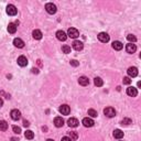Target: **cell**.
I'll use <instances>...</instances> for the list:
<instances>
[{
  "label": "cell",
  "instance_id": "9",
  "mask_svg": "<svg viewBox=\"0 0 141 141\" xmlns=\"http://www.w3.org/2000/svg\"><path fill=\"white\" fill-rule=\"evenodd\" d=\"M127 94L131 97H136L138 95V91H137V88H134L132 86H129L128 88H127Z\"/></svg>",
  "mask_w": 141,
  "mask_h": 141
},
{
  "label": "cell",
  "instance_id": "7",
  "mask_svg": "<svg viewBox=\"0 0 141 141\" xmlns=\"http://www.w3.org/2000/svg\"><path fill=\"white\" fill-rule=\"evenodd\" d=\"M59 110H60V112H61L62 115L67 116L69 112H70V108H69V106H67V105H62V106L59 108Z\"/></svg>",
  "mask_w": 141,
  "mask_h": 141
},
{
  "label": "cell",
  "instance_id": "34",
  "mask_svg": "<svg viewBox=\"0 0 141 141\" xmlns=\"http://www.w3.org/2000/svg\"><path fill=\"white\" fill-rule=\"evenodd\" d=\"M23 126H24V127H25V128H27V127H29V126H30V124H29V121H28V120H24V121H23Z\"/></svg>",
  "mask_w": 141,
  "mask_h": 141
},
{
  "label": "cell",
  "instance_id": "5",
  "mask_svg": "<svg viewBox=\"0 0 141 141\" xmlns=\"http://www.w3.org/2000/svg\"><path fill=\"white\" fill-rule=\"evenodd\" d=\"M17 12H18V10L13 4H8L7 6V13L9 16H16Z\"/></svg>",
  "mask_w": 141,
  "mask_h": 141
},
{
  "label": "cell",
  "instance_id": "17",
  "mask_svg": "<svg viewBox=\"0 0 141 141\" xmlns=\"http://www.w3.org/2000/svg\"><path fill=\"white\" fill-rule=\"evenodd\" d=\"M54 125H55V127H57V128H61V127H63L64 120H63L62 117H56V118L54 119Z\"/></svg>",
  "mask_w": 141,
  "mask_h": 141
},
{
  "label": "cell",
  "instance_id": "37",
  "mask_svg": "<svg viewBox=\"0 0 141 141\" xmlns=\"http://www.w3.org/2000/svg\"><path fill=\"white\" fill-rule=\"evenodd\" d=\"M2 105H3V100H2V98L0 97V107H1Z\"/></svg>",
  "mask_w": 141,
  "mask_h": 141
},
{
  "label": "cell",
  "instance_id": "38",
  "mask_svg": "<svg viewBox=\"0 0 141 141\" xmlns=\"http://www.w3.org/2000/svg\"><path fill=\"white\" fill-rule=\"evenodd\" d=\"M11 141H18L17 138H11Z\"/></svg>",
  "mask_w": 141,
  "mask_h": 141
},
{
  "label": "cell",
  "instance_id": "29",
  "mask_svg": "<svg viewBox=\"0 0 141 141\" xmlns=\"http://www.w3.org/2000/svg\"><path fill=\"white\" fill-rule=\"evenodd\" d=\"M12 130H13V132H15L16 134H20V132H21V128L20 127H18V126H13Z\"/></svg>",
  "mask_w": 141,
  "mask_h": 141
},
{
  "label": "cell",
  "instance_id": "32",
  "mask_svg": "<svg viewBox=\"0 0 141 141\" xmlns=\"http://www.w3.org/2000/svg\"><path fill=\"white\" fill-rule=\"evenodd\" d=\"M123 82H124V84H125V85H129V84L131 83V79H130L129 77H124Z\"/></svg>",
  "mask_w": 141,
  "mask_h": 141
},
{
  "label": "cell",
  "instance_id": "16",
  "mask_svg": "<svg viewBox=\"0 0 141 141\" xmlns=\"http://www.w3.org/2000/svg\"><path fill=\"white\" fill-rule=\"evenodd\" d=\"M78 120L76 119V118H69L68 120H67V125L69 126V127H72V128H76V127L78 126Z\"/></svg>",
  "mask_w": 141,
  "mask_h": 141
},
{
  "label": "cell",
  "instance_id": "1",
  "mask_svg": "<svg viewBox=\"0 0 141 141\" xmlns=\"http://www.w3.org/2000/svg\"><path fill=\"white\" fill-rule=\"evenodd\" d=\"M45 9H46V11H48V13H50V15H54V13L56 12V6L54 3L52 2H49V3H46L45 4Z\"/></svg>",
  "mask_w": 141,
  "mask_h": 141
},
{
  "label": "cell",
  "instance_id": "4",
  "mask_svg": "<svg viewBox=\"0 0 141 141\" xmlns=\"http://www.w3.org/2000/svg\"><path fill=\"white\" fill-rule=\"evenodd\" d=\"M97 37H98V40H99L100 42H102V43H107L108 41H109V35H108L106 32H100L99 34L97 35Z\"/></svg>",
  "mask_w": 141,
  "mask_h": 141
},
{
  "label": "cell",
  "instance_id": "25",
  "mask_svg": "<svg viewBox=\"0 0 141 141\" xmlns=\"http://www.w3.org/2000/svg\"><path fill=\"white\" fill-rule=\"evenodd\" d=\"M7 129H8V124H7V121L1 120V121H0V130H1V131H6Z\"/></svg>",
  "mask_w": 141,
  "mask_h": 141
},
{
  "label": "cell",
  "instance_id": "24",
  "mask_svg": "<svg viewBox=\"0 0 141 141\" xmlns=\"http://www.w3.org/2000/svg\"><path fill=\"white\" fill-rule=\"evenodd\" d=\"M94 84H95L96 86L100 87V86H102V85H104V82H102V79H101L100 77H96L95 79H94Z\"/></svg>",
  "mask_w": 141,
  "mask_h": 141
},
{
  "label": "cell",
  "instance_id": "19",
  "mask_svg": "<svg viewBox=\"0 0 141 141\" xmlns=\"http://www.w3.org/2000/svg\"><path fill=\"white\" fill-rule=\"evenodd\" d=\"M123 48H124V45H123V43H121L120 41H114L112 42V49H115L116 51H120Z\"/></svg>",
  "mask_w": 141,
  "mask_h": 141
},
{
  "label": "cell",
  "instance_id": "23",
  "mask_svg": "<svg viewBox=\"0 0 141 141\" xmlns=\"http://www.w3.org/2000/svg\"><path fill=\"white\" fill-rule=\"evenodd\" d=\"M24 137L27 139H29V140H32L34 138V133H33V131H31V130H27L25 132H24Z\"/></svg>",
  "mask_w": 141,
  "mask_h": 141
},
{
  "label": "cell",
  "instance_id": "20",
  "mask_svg": "<svg viewBox=\"0 0 141 141\" xmlns=\"http://www.w3.org/2000/svg\"><path fill=\"white\" fill-rule=\"evenodd\" d=\"M8 32L11 34H15L17 32V25L15 24V23H9L8 25Z\"/></svg>",
  "mask_w": 141,
  "mask_h": 141
},
{
  "label": "cell",
  "instance_id": "36",
  "mask_svg": "<svg viewBox=\"0 0 141 141\" xmlns=\"http://www.w3.org/2000/svg\"><path fill=\"white\" fill-rule=\"evenodd\" d=\"M32 73L37 74V73H39V69H37V68H32Z\"/></svg>",
  "mask_w": 141,
  "mask_h": 141
},
{
  "label": "cell",
  "instance_id": "11",
  "mask_svg": "<svg viewBox=\"0 0 141 141\" xmlns=\"http://www.w3.org/2000/svg\"><path fill=\"white\" fill-rule=\"evenodd\" d=\"M128 75L130 77H136L138 75V68L137 67H134V66H131V67H129L128 68Z\"/></svg>",
  "mask_w": 141,
  "mask_h": 141
},
{
  "label": "cell",
  "instance_id": "6",
  "mask_svg": "<svg viewBox=\"0 0 141 141\" xmlns=\"http://www.w3.org/2000/svg\"><path fill=\"white\" fill-rule=\"evenodd\" d=\"M10 116H11V118L13 119V120H19L21 118V112H20V110H18V109H12L11 110V112H10Z\"/></svg>",
  "mask_w": 141,
  "mask_h": 141
},
{
  "label": "cell",
  "instance_id": "14",
  "mask_svg": "<svg viewBox=\"0 0 141 141\" xmlns=\"http://www.w3.org/2000/svg\"><path fill=\"white\" fill-rule=\"evenodd\" d=\"M13 44H15L16 48H19V49H22L23 46H24V42H23L20 37H16L15 40H13Z\"/></svg>",
  "mask_w": 141,
  "mask_h": 141
},
{
  "label": "cell",
  "instance_id": "27",
  "mask_svg": "<svg viewBox=\"0 0 141 141\" xmlns=\"http://www.w3.org/2000/svg\"><path fill=\"white\" fill-rule=\"evenodd\" d=\"M62 51H63V53H65V54L70 53V46H68V45H63V46H62Z\"/></svg>",
  "mask_w": 141,
  "mask_h": 141
},
{
  "label": "cell",
  "instance_id": "39",
  "mask_svg": "<svg viewBox=\"0 0 141 141\" xmlns=\"http://www.w3.org/2000/svg\"><path fill=\"white\" fill-rule=\"evenodd\" d=\"M46 141H54V140H52V139H48V140H46Z\"/></svg>",
  "mask_w": 141,
  "mask_h": 141
},
{
  "label": "cell",
  "instance_id": "31",
  "mask_svg": "<svg viewBox=\"0 0 141 141\" xmlns=\"http://www.w3.org/2000/svg\"><path fill=\"white\" fill-rule=\"evenodd\" d=\"M129 124H131V119H129V118H125L121 121V125H129Z\"/></svg>",
  "mask_w": 141,
  "mask_h": 141
},
{
  "label": "cell",
  "instance_id": "33",
  "mask_svg": "<svg viewBox=\"0 0 141 141\" xmlns=\"http://www.w3.org/2000/svg\"><path fill=\"white\" fill-rule=\"evenodd\" d=\"M70 65L74 66V67H76V66H78V65H79V62H77L76 60H72V61H70Z\"/></svg>",
  "mask_w": 141,
  "mask_h": 141
},
{
  "label": "cell",
  "instance_id": "30",
  "mask_svg": "<svg viewBox=\"0 0 141 141\" xmlns=\"http://www.w3.org/2000/svg\"><path fill=\"white\" fill-rule=\"evenodd\" d=\"M97 111L96 110H94V109H89L88 110V116H91V117H93V118H94V117H97Z\"/></svg>",
  "mask_w": 141,
  "mask_h": 141
},
{
  "label": "cell",
  "instance_id": "21",
  "mask_svg": "<svg viewBox=\"0 0 141 141\" xmlns=\"http://www.w3.org/2000/svg\"><path fill=\"white\" fill-rule=\"evenodd\" d=\"M114 138H116V139H121L124 137V132L121 131L120 129H116V130H114Z\"/></svg>",
  "mask_w": 141,
  "mask_h": 141
},
{
  "label": "cell",
  "instance_id": "13",
  "mask_svg": "<svg viewBox=\"0 0 141 141\" xmlns=\"http://www.w3.org/2000/svg\"><path fill=\"white\" fill-rule=\"evenodd\" d=\"M83 48H84L83 42H81V41H74V42H73V49H74V50H76V51H82Z\"/></svg>",
  "mask_w": 141,
  "mask_h": 141
},
{
  "label": "cell",
  "instance_id": "28",
  "mask_svg": "<svg viewBox=\"0 0 141 141\" xmlns=\"http://www.w3.org/2000/svg\"><path fill=\"white\" fill-rule=\"evenodd\" d=\"M127 40H128L130 43H132V42L137 41V37H136L134 35H132V34H128V35H127Z\"/></svg>",
  "mask_w": 141,
  "mask_h": 141
},
{
  "label": "cell",
  "instance_id": "12",
  "mask_svg": "<svg viewBox=\"0 0 141 141\" xmlns=\"http://www.w3.org/2000/svg\"><path fill=\"white\" fill-rule=\"evenodd\" d=\"M18 64L20 65V66H22V67L27 66V65H28V60H27L25 56H23V55L19 56V57H18Z\"/></svg>",
  "mask_w": 141,
  "mask_h": 141
},
{
  "label": "cell",
  "instance_id": "22",
  "mask_svg": "<svg viewBox=\"0 0 141 141\" xmlns=\"http://www.w3.org/2000/svg\"><path fill=\"white\" fill-rule=\"evenodd\" d=\"M32 35H33V39L35 40H41L42 39V32L40 30H34L32 32Z\"/></svg>",
  "mask_w": 141,
  "mask_h": 141
},
{
  "label": "cell",
  "instance_id": "35",
  "mask_svg": "<svg viewBox=\"0 0 141 141\" xmlns=\"http://www.w3.org/2000/svg\"><path fill=\"white\" fill-rule=\"evenodd\" d=\"M62 141H72V140H70V138H68V137H63Z\"/></svg>",
  "mask_w": 141,
  "mask_h": 141
},
{
  "label": "cell",
  "instance_id": "15",
  "mask_svg": "<svg viewBox=\"0 0 141 141\" xmlns=\"http://www.w3.org/2000/svg\"><path fill=\"white\" fill-rule=\"evenodd\" d=\"M94 120L92 118H89V117H86V118L83 119V125L85 127H93L94 126Z\"/></svg>",
  "mask_w": 141,
  "mask_h": 141
},
{
  "label": "cell",
  "instance_id": "8",
  "mask_svg": "<svg viewBox=\"0 0 141 141\" xmlns=\"http://www.w3.org/2000/svg\"><path fill=\"white\" fill-rule=\"evenodd\" d=\"M126 51H127V53L132 54V53H134L136 51H137V46H136V44L129 43V44H127V45H126Z\"/></svg>",
  "mask_w": 141,
  "mask_h": 141
},
{
  "label": "cell",
  "instance_id": "10",
  "mask_svg": "<svg viewBox=\"0 0 141 141\" xmlns=\"http://www.w3.org/2000/svg\"><path fill=\"white\" fill-rule=\"evenodd\" d=\"M56 37L60 40V41H65L67 39V34L65 33L64 31H62V30H59L57 32H56Z\"/></svg>",
  "mask_w": 141,
  "mask_h": 141
},
{
  "label": "cell",
  "instance_id": "26",
  "mask_svg": "<svg viewBox=\"0 0 141 141\" xmlns=\"http://www.w3.org/2000/svg\"><path fill=\"white\" fill-rule=\"evenodd\" d=\"M68 136H69V137L68 138H70V140H76L77 138H78V136H77V133L76 132H75V131H70V132L68 133Z\"/></svg>",
  "mask_w": 141,
  "mask_h": 141
},
{
  "label": "cell",
  "instance_id": "3",
  "mask_svg": "<svg viewBox=\"0 0 141 141\" xmlns=\"http://www.w3.org/2000/svg\"><path fill=\"white\" fill-rule=\"evenodd\" d=\"M67 35L69 37H72V39H76L77 36H79V31L77 29H75V28H69L67 31Z\"/></svg>",
  "mask_w": 141,
  "mask_h": 141
},
{
  "label": "cell",
  "instance_id": "18",
  "mask_svg": "<svg viewBox=\"0 0 141 141\" xmlns=\"http://www.w3.org/2000/svg\"><path fill=\"white\" fill-rule=\"evenodd\" d=\"M78 83H79V85H82V86H87L89 84V79L86 76H81L78 78Z\"/></svg>",
  "mask_w": 141,
  "mask_h": 141
},
{
  "label": "cell",
  "instance_id": "2",
  "mask_svg": "<svg viewBox=\"0 0 141 141\" xmlns=\"http://www.w3.org/2000/svg\"><path fill=\"white\" fill-rule=\"evenodd\" d=\"M104 114H105V116L109 117V118H112V117L116 116V110L112 107H107L104 109Z\"/></svg>",
  "mask_w": 141,
  "mask_h": 141
}]
</instances>
